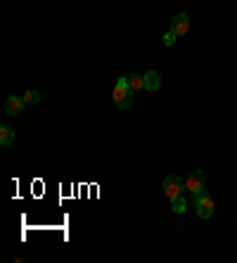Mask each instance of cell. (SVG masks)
<instances>
[{
	"label": "cell",
	"instance_id": "obj_6",
	"mask_svg": "<svg viewBox=\"0 0 237 263\" xmlns=\"http://www.w3.org/2000/svg\"><path fill=\"white\" fill-rule=\"evenodd\" d=\"M24 104H26V102H24V97H15V95H12V97H8V100H5V112H8L10 116H17V114H22Z\"/></svg>",
	"mask_w": 237,
	"mask_h": 263
},
{
	"label": "cell",
	"instance_id": "obj_10",
	"mask_svg": "<svg viewBox=\"0 0 237 263\" xmlns=\"http://www.w3.org/2000/svg\"><path fill=\"white\" fill-rule=\"evenodd\" d=\"M171 209H173L175 214H185V209H188V201H185V197H183V194H178V197H173V199H171Z\"/></svg>",
	"mask_w": 237,
	"mask_h": 263
},
{
	"label": "cell",
	"instance_id": "obj_11",
	"mask_svg": "<svg viewBox=\"0 0 237 263\" xmlns=\"http://www.w3.org/2000/svg\"><path fill=\"white\" fill-rule=\"evenodd\" d=\"M38 100H40L38 90H26V93H24V102H26V104H36Z\"/></svg>",
	"mask_w": 237,
	"mask_h": 263
},
{
	"label": "cell",
	"instance_id": "obj_7",
	"mask_svg": "<svg viewBox=\"0 0 237 263\" xmlns=\"http://www.w3.org/2000/svg\"><path fill=\"white\" fill-rule=\"evenodd\" d=\"M159 85H161V76H159L157 71H147L145 74V90L154 93V90H159Z\"/></svg>",
	"mask_w": 237,
	"mask_h": 263
},
{
	"label": "cell",
	"instance_id": "obj_3",
	"mask_svg": "<svg viewBox=\"0 0 237 263\" xmlns=\"http://www.w3.org/2000/svg\"><path fill=\"white\" fill-rule=\"evenodd\" d=\"M161 190H164V194L168 197V199H173V197L183 194V190H185V180L178 178V176H166L164 183H161Z\"/></svg>",
	"mask_w": 237,
	"mask_h": 263
},
{
	"label": "cell",
	"instance_id": "obj_9",
	"mask_svg": "<svg viewBox=\"0 0 237 263\" xmlns=\"http://www.w3.org/2000/svg\"><path fill=\"white\" fill-rule=\"evenodd\" d=\"M12 142H15V131H12L10 126H3V128H0V145H3V147H10Z\"/></svg>",
	"mask_w": 237,
	"mask_h": 263
},
{
	"label": "cell",
	"instance_id": "obj_5",
	"mask_svg": "<svg viewBox=\"0 0 237 263\" xmlns=\"http://www.w3.org/2000/svg\"><path fill=\"white\" fill-rule=\"evenodd\" d=\"M171 31H173L178 38L190 31V17L185 15V12H181V15H175L173 19H171Z\"/></svg>",
	"mask_w": 237,
	"mask_h": 263
},
{
	"label": "cell",
	"instance_id": "obj_2",
	"mask_svg": "<svg viewBox=\"0 0 237 263\" xmlns=\"http://www.w3.org/2000/svg\"><path fill=\"white\" fill-rule=\"evenodd\" d=\"M195 206H197V216L199 218H211L213 216V209H216V204H213V199L206 194V190L204 192H199V194H195Z\"/></svg>",
	"mask_w": 237,
	"mask_h": 263
},
{
	"label": "cell",
	"instance_id": "obj_4",
	"mask_svg": "<svg viewBox=\"0 0 237 263\" xmlns=\"http://www.w3.org/2000/svg\"><path fill=\"white\" fill-rule=\"evenodd\" d=\"M185 187H188L192 194L204 192V173H202V171H192L188 178H185Z\"/></svg>",
	"mask_w": 237,
	"mask_h": 263
},
{
	"label": "cell",
	"instance_id": "obj_8",
	"mask_svg": "<svg viewBox=\"0 0 237 263\" xmlns=\"http://www.w3.org/2000/svg\"><path fill=\"white\" fill-rule=\"evenodd\" d=\"M126 81H128V85H131L133 93H142V90H145V76H142V74H128Z\"/></svg>",
	"mask_w": 237,
	"mask_h": 263
},
{
	"label": "cell",
	"instance_id": "obj_12",
	"mask_svg": "<svg viewBox=\"0 0 237 263\" xmlns=\"http://www.w3.org/2000/svg\"><path fill=\"white\" fill-rule=\"evenodd\" d=\"M175 40H178V36H175V33L171 31V29H168V31L164 33V43H166L168 47H171V45H175Z\"/></svg>",
	"mask_w": 237,
	"mask_h": 263
},
{
	"label": "cell",
	"instance_id": "obj_1",
	"mask_svg": "<svg viewBox=\"0 0 237 263\" xmlns=\"http://www.w3.org/2000/svg\"><path fill=\"white\" fill-rule=\"evenodd\" d=\"M114 104H116L118 109H131L133 107V90H131V85H128L126 76L118 78L116 85H114Z\"/></svg>",
	"mask_w": 237,
	"mask_h": 263
}]
</instances>
